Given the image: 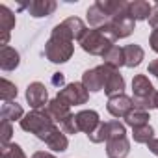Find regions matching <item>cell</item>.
Segmentation results:
<instances>
[{"label":"cell","instance_id":"f35d334b","mask_svg":"<svg viewBox=\"0 0 158 158\" xmlns=\"http://www.w3.org/2000/svg\"><path fill=\"white\" fill-rule=\"evenodd\" d=\"M156 108H158V93H156Z\"/></svg>","mask_w":158,"mask_h":158},{"label":"cell","instance_id":"2e32d148","mask_svg":"<svg viewBox=\"0 0 158 158\" xmlns=\"http://www.w3.org/2000/svg\"><path fill=\"white\" fill-rule=\"evenodd\" d=\"M97 4H99L112 19L127 17V15H128V8H130V2H127V0H97Z\"/></svg>","mask_w":158,"mask_h":158},{"label":"cell","instance_id":"8fae6325","mask_svg":"<svg viewBox=\"0 0 158 158\" xmlns=\"http://www.w3.org/2000/svg\"><path fill=\"white\" fill-rule=\"evenodd\" d=\"M17 24V19H15V13L8 8V6H0V45L2 47H8V41H10V35H11V30L15 28Z\"/></svg>","mask_w":158,"mask_h":158},{"label":"cell","instance_id":"f1b7e54d","mask_svg":"<svg viewBox=\"0 0 158 158\" xmlns=\"http://www.w3.org/2000/svg\"><path fill=\"white\" fill-rule=\"evenodd\" d=\"M2 158H26V154L19 143H8L2 147Z\"/></svg>","mask_w":158,"mask_h":158},{"label":"cell","instance_id":"30bf717a","mask_svg":"<svg viewBox=\"0 0 158 158\" xmlns=\"http://www.w3.org/2000/svg\"><path fill=\"white\" fill-rule=\"evenodd\" d=\"M74 119H76V125H78V130L84 132V134H91L95 132V128L102 123L99 114L95 110H80L78 114H74Z\"/></svg>","mask_w":158,"mask_h":158},{"label":"cell","instance_id":"8d00e7d4","mask_svg":"<svg viewBox=\"0 0 158 158\" xmlns=\"http://www.w3.org/2000/svg\"><path fill=\"white\" fill-rule=\"evenodd\" d=\"M147 147H149V151L154 154V156H158V138H154V139H151L149 143H147Z\"/></svg>","mask_w":158,"mask_h":158},{"label":"cell","instance_id":"7c38bea8","mask_svg":"<svg viewBox=\"0 0 158 158\" xmlns=\"http://www.w3.org/2000/svg\"><path fill=\"white\" fill-rule=\"evenodd\" d=\"M58 4L54 0H30L24 4V10L28 11V15H32L34 19H43L48 17L56 11Z\"/></svg>","mask_w":158,"mask_h":158},{"label":"cell","instance_id":"ba28073f","mask_svg":"<svg viewBox=\"0 0 158 158\" xmlns=\"http://www.w3.org/2000/svg\"><path fill=\"white\" fill-rule=\"evenodd\" d=\"M26 102L30 104L32 110H43L48 104V91L45 84L41 82H32L26 88Z\"/></svg>","mask_w":158,"mask_h":158},{"label":"cell","instance_id":"4316f807","mask_svg":"<svg viewBox=\"0 0 158 158\" xmlns=\"http://www.w3.org/2000/svg\"><path fill=\"white\" fill-rule=\"evenodd\" d=\"M132 139L136 143H149L151 139H154V128L151 125H143L138 128H132Z\"/></svg>","mask_w":158,"mask_h":158},{"label":"cell","instance_id":"cb8c5ba5","mask_svg":"<svg viewBox=\"0 0 158 158\" xmlns=\"http://www.w3.org/2000/svg\"><path fill=\"white\" fill-rule=\"evenodd\" d=\"M61 23L69 28V32L73 34V37H74L76 41H80V39L84 37V34L88 32L86 23H84L82 19H78V17H69V19H65V21H61Z\"/></svg>","mask_w":158,"mask_h":158},{"label":"cell","instance_id":"f546056e","mask_svg":"<svg viewBox=\"0 0 158 158\" xmlns=\"http://www.w3.org/2000/svg\"><path fill=\"white\" fill-rule=\"evenodd\" d=\"M88 139L91 141V143H102V141H108V132H106V123H101L97 128H95V132H91L89 136H88Z\"/></svg>","mask_w":158,"mask_h":158},{"label":"cell","instance_id":"ac0fdd59","mask_svg":"<svg viewBox=\"0 0 158 158\" xmlns=\"http://www.w3.org/2000/svg\"><path fill=\"white\" fill-rule=\"evenodd\" d=\"M21 63V54L13 47H2L0 48V69L2 71H15Z\"/></svg>","mask_w":158,"mask_h":158},{"label":"cell","instance_id":"44dd1931","mask_svg":"<svg viewBox=\"0 0 158 158\" xmlns=\"http://www.w3.org/2000/svg\"><path fill=\"white\" fill-rule=\"evenodd\" d=\"M24 110L17 101L11 102H2V108H0V117L2 121H21L24 117Z\"/></svg>","mask_w":158,"mask_h":158},{"label":"cell","instance_id":"e575fe53","mask_svg":"<svg viewBox=\"0 0 158 158\" xmlns=\"http://www.w3.org/2000/svg\"><path fill=\"white\" fill-rule=\"evenodd\" d=\"M149 24H151L152 30L158 28V4L152 6V13H151V17H149Z\"/></svg>","mask_w":158,"mask_h":158},{"label":"cell","instance_id":"e0dca14e","mask_svg":"<svg viewBox=\"0 0 158 158\" xmlns=\"http://www.w3.org/2000/svg\"><path fill=\"white\" fill-rule=\"evenodd\" d=\"M130 152V141L127 136L123 138H114L106 141V154L108 158H127Z\"/></svg>","mask_w":158,"mask_h":158},{"label":"cell","instance_id":"7a4b0ae2","mask_svg":"<svg viewBox=\"0 0 158 158\" xmlns=\"http://www.w3.org/2000/svg\"><path fill=\"white\" fill-rule=\"evenodd\" d=\"M156 89L145 74H136L132 78V102L136 110L149 112L156 108Z\"/></svg>","mask_w":158,"mask_h":158},{"label":"cell","instance_id":"9a60e30c","mask_svg":"<svg viewBox=\"0 0 158 158\" xmlns=\"http://www.w3.org/2000/svg\"><path fill=\"white\" fill-rule=\"evenodd\" d=\"M45 110L48 112V115L52 117V121H54L56 125H60V123L65 121L69 115H73L71 106H69L67 102H63L61 99H58V97H54L52 101H48V104H47Z\"/></svg>","mask_w":158,"mask_h":158},{"label":"cell","instance_id":"5b68a950","mask_svg":"<svg viewBox=\"0 0 158 158\" xmlns=\"http://www.w3.org/2000/svg\"><path fill=\"white\" fill-rule=\"evenodd\" d=\"M136 30V21L130 17V15H127V17H119V19H114L108 26H104V28H101V32H104L108 37H110V41H117V39H125V37H128L132 32Z\"/></svg>","mask_w":158,"mask_h":158},{"label":"cell","instance_id":"d6a6232c","mask_svg":"<svg viewBox=\"0 0 158 158\" xmlns=\"http://www.w3.org/2000/svg\"><path fill=\"white\" fill-rule=\"evenodd\" d=\"M50 84H52L54 88H58V91L63 89V88L67 86V84H65V74H63V73H54L52 78H50Z\"/></svg>","mask_w":158,"mask_h":158},{"label":"cell","instance_id":"8992f818","mask_svg":"<svg viewBox=\"0 0 158 158\" xmlns=\"http://www.w3.org/2000/svg\"><path fill=\"white\" fill-rule=\"evenodd\" d=\"M56 97L61 99L63 102H67L69 106H80V104H86L88 102L89 91L84 88L82 82H71L63 89H60Z\"/></svg>","mask_w":158,"mask_h":158},{"label":"cell","instance_id":"4fadbf2b","mask_svg":"<svg viewBox=\"0 0 158 158\" xmlns=\"http://www.w3.org/2000/svg\"><path fill=\"white\" fill-rule=\"evenodd\" d=\"M125 91V78L119 71L108 67V73H106V80H104V93L110 97H115V95H121Z\"/></svg>","mask_w":158,"mask_h":158},{"label":"cell","instance_id":"d6986e66","mask_svg":"<svg viewBox=\"0 0 158 158\" xmlns=\"http://www.w3.org/2000/svg\"><path fill=\"white\" fill-rule=\"evenodd\" d=\"M152 13V4L145 2V0H134L130 2V8H128V15L138 23V21H149Z\"/></svg>","mask_w":158,"mask_h":158},{"label":"cell","instance_id":"83f0119b","mask_svg":"<svg viewBox=\"0 0 158 158\" xmlns=\"http://www.w3.org/2000/svg\"><path fill=\"white\" fill-rule=\"evenodd\" d=\"M106 132H108V139H114V138H123L127 136V127L119 121H108L106 123Z\"/></svg>","mask_w":158,"mask_h":158},{"label":"cell","instance_id":"1f68e13d","mask_svg":"<svg viewBox=\"0 0 158 158\" xmlns=\"http://www.w3.org/2000/svg\"><path fill=\"white\" fill-rule=\"evenodd\" d=\"M58 127H60V130L63 134H76V132H80V130H78V125H76V119H74V114L69 115L65 121H61Z\"/></svg>","mask_w":158,"mask_h":158},{"label":"cell","instance_id":"d590c367","mask_svg":"<svg viewBox=\"0 0 158 158\" xmlns=\"http://www.w3.org/2000/svg\"><path fill=\"white\" fill-rule=\"evenodd\" d=\"M147 71H149V74H152V76H156V78H158V58H156V60H152V61L149 63Z\"/></svg>","mask_w":158,"mask_h":158},{"label":"cell","instance_id":"603a6c76","mask_svg":"<svg viewBox=\"0 0 158 158\" xmlns=\"http://www.w3.org/2000/svg\"><path fill=\"white\" fill-rule=\"evenodd\" d=\"M45 143H47V147H48L50 151H54V152H63V151H67V147H69L67 134H63L60 128H58Z\"/></svg>","mask_w":158,"mask_h":158},{"label":"cell","instance_id":"6da1fadb","mask_svg":"<svg viewBox=\"0 0 158 158\" xmlns=\"http://www.w3.org/2000/svg\"><path fill=\"white\" fill-rule=\"evenodd\" d=\"M21 128L24 130V132H30V134H34L37 139H41V141H47L60 127L52 121V117L48 115V112L43 108V110H32V112H28L21 121Z\"/></svg>","mask_w":158,"mask_h":158},{"label":"cell","instance_id":"4dcf8cb0","mask_svg":"<svg viewBox=\"0 0 158 158\" xmlns=\"http://www.w3.org/2000/svg\"><path fill=\"white\" fill-rule=\"evenodd\" d=\"M11 136H13L11 121H2V125H0V141H2V147L11 143Z\"/></svg>","mask_w":158,"mask_h":158},{"label":"cell","instance_id":"52a82bcc","mask_svg":"<svg viewBox=\"0 0 158 158\" xmlns=\"http://www.w3.org/2000/svg\"><path fill=\"white\" fill-rule=\"evenodd\" d=\"M106 73H108V65H97L93 69H88L82 74V84L89 93H99L104 91V80H106Z\"/></svg>","mask_w":158,"mask_h":158},{"label":"cell","instance_id":"484cf974","mask_svg":"<svg viewBox=\"0 0 158 158\" xmlns=\"http://www.w3.org/2000/svg\"><path fill=\"white\" fill-rule=\"evenodd\" d=\"M17 93H19V89H17V86L13 82H10L8 78H2V80H0V97H2V102L15 101Z\"/></svg>","mask_w":158,"mask_h":158},{"label":"cell","instance_id":"277c9868","mask_svg":"<svg viewBox=\"0 0 158 158\" xmlns=\"http://www.w3.org/2000/svg\"><path fill=\"white\" fill-rule=\"evenodd\" d=\"M78 43H80L84 52H88L91 56H101V58L114 47V41H110V37L97 28H88V32Z\"/></svg>","mask_w":158,"mask_h":158},{"label":"cell","instance_id":"d4e9b609","mask_svg":"<svg viewBox=\"0 0 158 158\" xmlns=\"http://www.w3.org/2000/svg\"><path fill=\"white\" fill-rule=\"evenodd\" d=\"M149 112H143V110H132L127 117H125V123L132 128H138V127H143V125H149Z\"/></svg>","mask_w":158,"mask_h":158},{"label":"cell","instance_id":"7402d4cb","mask_svg":"<svg viewBox=\"0 0 158 158\" xmlns=\"http://www.w3.org/2000/svg\"><path fill=\"white\" fill-rule=\"evenodd\" d=\"M102 63L108 65V67H112V69H115V71H119L121 67H125V52H123V47L114 45L102 56Z\"/></svg>","mask_w":158,"mask_h":158},{"label":"cell","instance_id":"5bb4252c","mask_svg":"<svg viewBox=\"0 0 158 158\" xmlns=\"http://www.w3.org/2000/svg\"><path fill=\"white\" fill-rule=\"evenodd\" d=\"M86 19H88V24H89V28H97V30H101V28H104V26H108L114 19L95 2V4H91L89 8H88V11H86Z\"/></svg>","mask_w":158,"mask_h":158},{"label":"cell","instance_id":"ffe728a7","mask_svg":"<svg viewBox=\"0 0 158 158\" xmlns=\"http://www.w3.org/2000/svg\"><path fill=\"white\" fill-rule=\"evenodd\" d=\"M123 52H125V67H130V69L138 67L143 61V58H145V50L139 45H136V43L123 47Z\"/></svg>","mask_w":158,"mask_h":158},{"label":"cell","instance_id":"3957f363","mask_svg":"<svg viewBox=\"0 0 158 158\" xmlns=\"http://www.w3.org/2000/svg\"><path fill=\"white\" fill-rule=\"evenodd\" d=\"M73 54H74L73 41L50 32V37L45 43V58L52 63H65L73 58Z\"/></svg>","mask_w":158,"mask_h":158},{"label":"cell","instance_id":"9c48e42d","mask_svg":"<svg viewBox=\"0 0 158 158\" xmlns=\"http://www.w3.org/2000/svg\"><path fill=\"white\" fill-rule=\"evenodd\" d=\"M106 110L117 117V119H125L132 110H134V102H132V97L121 93V95H115V97H110L108 99V104H106Z\"/></svg>","mask_w":158,"mask_h":158},{"label":"cell","instance_id":"74e56055","mask_svg":"<svg viewBox=\"0 0 158 158\" xmlns=\"http://www.w3.org/2000/svg\"><path fill=\"white\" fill-rule=\"evenodd\" d=\"M32 158H56V156L50 154V152H47V151H35L32 154Z\"/></svg>","mask_w":158,"mask_h":158},{"label":"cell","instance_id":"836d02e7","mask_svg":"<svg viewBox=\"0 0 158 158\" xmlns=\"http://www.w3.org/2000/svg\"><path fill=\"white\" fill-rule=\"evenodd\" d=\"M149 45H151V48L158 54V28H154V30L151 32V35H149Z\"/></svg>","mask_w":158,"mask_h":158}]
</instances>
